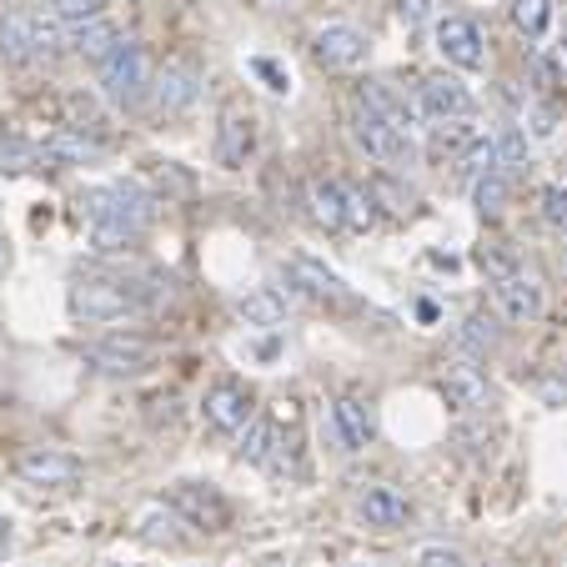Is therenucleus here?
<instances>
[{
  "instance_id": "nucleus-4",
  "label": "nucleus",
  "mask_w": 567,
  "mask_h": 567,
  "mask_svg": "<svg viewBox=\"0 0 567 567\" xmlns=\"http://www.w3.org/2000/svg\"><path fill=\"white\" fill-rule=\"evenodd\" d=\"M482 267L493 271V301L507 321L543 317V287H537L533 271L517 267V261H503L497 251H482Z\"/></svg>"
},
{
  "instance_id": "nucleus-13",
  "label": "nucleus",
  "mask_w": 567,
  "mask_h": 567,
  "mask_svg": "<svg viewBox=\"0 0 567 567\" xmlns=\"http://www.w3.org/2000/svg\"><path fill=\"white\" fill-rule=\"evenodd\" d=\"M311 55H317V65H327V71H357V65L367 61V35L357 31V25L332 21L311 35Z\"/></svg>"
},
{
  "instance_id": "nucleus-31",
  "label": "nucleus",
  "mask_w": 567,
  "mask_h": 567,
  "mask_svg": "<svg viewBox=\"0 0 567 567\" xmlns=\"http://www.w3.org/2000/svg\"><path fill=\"white\" fill-rule=\"evenodd\" d=\"M547 16H553L547 0H513V21H517V31H523L527 41H537V35L547 31Z\"/></svg>"
},
{
  "instance_id": "nucleus-24",
  "label": "nucleus",
  "mask_w": 567,
  "mask_h": 567,
  "mask_svg": "<svg viewBox=\"0 0 567 567\" xmlns=\"http://www.w3.org/2000/svg\"><path fill=\"white\" fill-rule=\"evenodd\" d=\"M186 517L182 513H166V507H151V513H141V527L136 533L146 537V543H156V547H182L186 543Z\"/></svg>"
},
{
  "instance_id": "nucleus-7",
  "label": "nucleus",
  "mask_w": 567,
  "mask_h": 567,
  "mask_svg": "<svg viewBox=\"0 0 567 567\" xmlns=\"http://www.w3.org/2000/svg\"><path fill=\"white\" fill-rule=\"evenodd\" d=\"M86 362L106 377H141L156 362V342H146V337H136V332H111L86 347Z\"/></svg>"
},
{
  "instance_id": "nucleus-3",
  "label": "nucleus",
  "mask_w": 567,
  "mask_h": 567,
  "mask_svg": "<svg viewBox=\"0 0 567 567\" xmlns=\"http://www.w3.org/2000/svg\"><path fill=\"white\" fill-rule=\"evenodd\" d=\"M141 307L136 287L131 281H106V277H81L71 287V317L86 321V327H111V321H126Z\"/></svg>"
},
{
  "instance_id": "nucleus-35",
  "label": "nucleus",
  "mask_w": 567,
  "mask_h": 567,
  "mask_svg": "<svg viewBox=\"0 0 567 567\" xmlns=\"http://www.w3.org/2000/svg\"><path fill=\"white\" fill-rule=\"evenodd\" d=\"M427 11H432L427 0H396V16H402L408 25H422V21H427Z\"/></svg>"
},
{
  "instance_id": "nucleus-20",
  "label": "nucleus",
  "mask_w": 567,
  "mask_h": 567,
  "mask_svg": "<svg viewBox=\"0 0 567 567\" xmlns=\"http://www.w3.org/2000/svg\"><path fill=\"white\" fill-rule=\"evenodd\" d=\"M41 151H45V161H51V166H91V161L106 156V146H101L91 131H75V126L51 131V136L41 141Z\"/></svg>"
},
{
  "instance_id": "nucleus-21",
  "label": "nucleus",
  "mask_w": 567,
  "mask_h": 567,
  "mask_svg": "<svg viewBox=\"0 0 567 567\" xmlns=\"http://www.w3.org/2000/svg\"><path fill=\"white\" fill-rule=\"evenodd\" d=\"M332 432H337V442H342V452L372 447L377 427H372V412H367L362 396H337L332 402Z\"/></svg>"
},
{
  "instance_id": "nucleus-33",
  "label": "nucleus",
  "mask_w": 567,
  "mask_h": 567,
  "mask_svg": "<svg viewBox=\"0 0 567 567\" xmlns=\"http://www.w3.org/2000/svg\"><path fill=\"white\" fill-rule=\"evenodd\" d=\"M412 567H472V563H467V553H457V547L432 543V547H422V553L412 557Z\"/></svg>"
},
{
  "instance_id": "nucleus-22",
  "label": "nucleus",
  "mask_w": 567,
  "mask_h": 567,
  "mask_svg": "<svg viewBox=\"0 0 567 567\" xmlns=\"http://www.w3.org/2000/svg\"><path fill=\"white\" fill-rule=\"evenodd\" d=\"M287 307H291V297H281L277 287H257L247 297H236V317L247 321V327H281Z\"/></svg>"
},
{
  "instance_id": "nucleus-39",
  "label": "nucleus",
  "mask_w": 567,
  "mask_h": 567,
  "mask_svg": "<svg viewBox=\"0 0 567 567\" xmlns=\"http://www.w3.org/2000/svg\"><path fill=\"white\" fill-rule=\"evenodd\" d=\"M0 527H6V523H0Z\"/></svg>"
},
{
  "instance_id": "nucleus-29",
  "label": "nucleus",
  "mask_w": 567,
  "mask_h": 567,
  "mask_svg": "<svg viewBox=\"0 0 567 567\" xmlns=\"http://www.w3.org/2000/svg\"><path fill=\"white\" fill-rule=\"evenodd\" d=\"M507 172H493V176H482V182H472V202H477L482 216H497L507 206Z\"/></svg>"
},
{
  "instance_id": "nucleus-15",
  "label": "nucleus",
  "mask_w": 567,
  "mask_h": 567,
  "mask_svg": "<svg viewBox=\"0 0 567 567\" xmlns=\"http://www.w3.org/2000/svg\"><path fill=\"white\" fill-rule=\"evenodd\" d=\"M287 271H291V291H297V297H317V301H332V307L352 301V287H347L332 267H321L317 257H291Z\"/></svg>"
},
{
  "instance_id": "nucleus-19",
  "label": "nucleus",
  "mask_w": 567,
  "mask_h": 567,
  "mask_svg": "<svg viewBox=\"0 0 567 567\" xmlns=\"http://www.w3.org/2000/svg\"><path fill=\"white\" fill-rule=\"evenodd\" d=\"M251 151H257V121L241 116V111H226L221 131H216V161H221L226 172H241Z\"/></svg>"
},
{
  "instance_id": "nucleus-27",
  "label": "nucleus",
  "mask_w": 567,
  "mask_h": 567,
  "mask_svg": "<svg viewBox=\"0 0 567 567\" xmlns=\"http://www.w3.org/2000/svg\"><path fill=\"white\" fill-rule=\"evenodd\" d=\"M457 342H462V347H472V352H493V347L503 342V332H497V321L487 317V311H472V317L462 321Z\"/></svg>"
},
{
  "instance_id": "nucleus-1",
  "label": "nucleus",
  "mask_w": 567,
  "mask_h": 567,
  "mask_svg": "<svg viewBox=\"0 0 567 567\" xmlns=\"http://www.w3.org/2000/svg\"><path fill=\"white\" fill-rule=\"evenodd\" d=\"M81 212H86V231L96 251H126L141 241L146 221L156 216V196L141 192L136 182H111V186H91L81 196Z\"/></svg>"
},
{
  "instance_id": "nucleus-2",
  "label": "nucleus",
  "mask_w": 567,
  "mask_h": 567,
  "mask_svg": "<svg viewBox=\"0 0 567 567\" xmlns=\"http://www.w3.org/2000/svg\"><path fill=\"white\" fill-rule=\"evenodd\" d=\"M61 45H65L61 21H51L45 11H11V16H0V55H6V61L35 65V61H51Z\"/></svg>"
},
{
  "instance_id": "nucleus-5",
  "label": "nucleus",
  "mask_w": 567,
  "mask_h": 567,
  "mask_svg": "<svg viewBox=\"0 0 567 567\" xmlns=\"http://www.w3.org/2000/svg\"><path fill=\"white\" fill-rule=\"evenodd\" d=\"M151 86H156L151 61H146V51H141V45H131V41L121 45L106 65H101V91H106V101H111V106H121V111L141 106V101L151 96Z\"/></svg>"
},
{
  "instance_id": "nucleus-34",
  "label": "nucleus",
  "mask_w": 567,
  "mask_h": 567,
  "mask_svg": "<svg viewBox=\"0 0 567 567\" xmlns=\"http://www.w3.org/2000/svg\"><path fill=\"white\" fill-rule=\"evenodd\" d=\"M543 221L557 226V231H567V186H543Z\"/></svg>"
},
{
  "instance_id": "nucleus-11",
  "label": "nucleus",
  "mask_w": 567,
  "mask_h": 567,
  "mask_svg": "<svg viewBox=\"0 0 567 567\" xmlns=\"http://www.w3.org/2000/svg\"><path fill=\"white\" fill-rule=\"evenodd\" d=\"M437 392L452 412H482L493 402V386H487V372L472 362H447L437 372Z\"/></svg>"
},
{
  "instance_id": "nucleus-37",
  "label": "nucleus",
  "mask_w": 567,
  "mask_h": 567,
  "mask_svg": "<svg viewBox=\"0 0 567 567\" xmlns=\"http://www.w3.org/2000/svg\"><path fill=\"white\" fill-rule=\"evenodd\" d=\"M11 271V247H6V236H0V277Z\"/></svg>"
},
{
  "instance_id": "nucleus-8",
  "label": "nucleus",
  "mask_w": 567,
  "mask_h": 567,
  "mask_svg": "<svg viewBox=\"0 0 567 567\" xmlns=\"http://www.w3.org/2000/svg\"><path fill=\"white\" fill-rule=\"evenodd\" d=\"M202 412H206V427L221 432V437H241L251 427V386L241 382H216L212 392L202 396Z\"/></svg>"
},
{
  "instance_id": "nucleus-38",
  "label": "nucleus",
  "mask_w": 567,
  "mask_h": 567,
  "mask_svg": "<svg viewBox=\"0 0 567 567\" xmlns=\"http://www.w3.org/2000/svg\"><path fill=\"white\" fill-rule=\"evenodd\" d=\"M11 553V533H6V527H0V557Z\"/></svg>"
},
{
  "instance_id": "nucleus-25",
  "label": "nucleus",
  "mask_w": 567,
  "mask_h": 567,
  "mask_svg": "<svg viewBox=\"0 0 567 567\" xmlns=\"http://www.w3.org/2000/svg\"><path fill=\"white\" fill-rule=\"evenodd\" d=\"M457 166H462V176H467V182H482V176L503 172V166H497V141L493 136H472Z\"/></svg>"
},
{
  "instance_id": "nucleus-23",
  "label": "nucleus",
  "mask_w": 567,
  "mask_h": 567,
  "mask_svg": "<svg viewBox=\"0 0 567 567\" xmlns=\"http://www.w3.org/2000/svg\"><path fill=\"white\" fill-rule=\"evenodd\" d=\"M307 206H311V221L327 226V231H342L347 226V186L342 182H311Z\"/></svg>"
},
{
  "instance_id": "nucleus-14",
  "label": "nucleus",
  "mask_w": 567,
  "mask_h": 567,
  "mask_svg": "<svg viewBox=\"0 0 567 567\" xmlns=\"http://www.w3.org/2000/svg\"><path fill=\"white\" fill-rule=\"evenodd\" d=\"M16 477L31 482V487H71L81 477V462L71 452H55V447H31L16 457Z\"/></svg>"
},
{
  "instance_id": "nucleus-12",
  "label": "nucleus",
  "mask_w": 567,
  "mask_h": 567,
  "mask_svg": "<svg viewBox=\"0 0 567 567\" xmlns=\"http://www.w3.org/2000/svg\"><path fill=\"white\" fill-rule=\"evenodd\" d=\"M417 101H422V116L427 121H467L472 116V91L447 71L422 75Z\"/></svg>"
},
{
  "instance_id": "nucleus-18",
  "label": "nucleus",
  "mask_w": 567,
  "mask_h": 567,
  "mask_svg": "<svg viewBox=\"0 0 567 567\" xmlns=\"http://www.w3.org/2000/svg\"><path fill=\"white\" fill-rule=\"evenodd\" d=\"M65 45H71L81 61H91V65H106L111 55L121 51V31H116V21H106V16H96V21H86V25H71L65 31Z\"/></svg>"
},
{
  "instance_id": "nucleus-16",
  "label": "nucleus",
  "mask_w": 567,
  "mask_h": 567,
  "mask_svg": "<svg viewBox=\"0 0 567 567\" xmlns=\"http://www.w3.org/2000/svg\"><path fill=\"white\" fill-rule=\"evenodd\" d=\"M196 96H202V75L182 61L166 65V71L156 75V86H151V101H156L161 116H186V111L196 106Z\"/></svg>"
},
{
  "instance_id": "nucleus-36",
  "label": "nucleus",
  "mask_w": 567,
  "mask_h": 567,
  "mask_svg": "<svg viewBox=\"0 0 567 567\" xmlns=\"http://www.w3.org/2000/svg\"><path fill=\"white\" fill-rule=\"evenodd\" d=\"M257 71L271 81V91H287V81H281V71H277V65H271V61H257Z\"/></svg>"
},
{
  "instance_id": "nucleus-10",
  "label": "nucleus",
  "mask_w": 567,
  "mask_h": 567,
  "mask_svg": "<svg viewBox=\"0 0 567 567\" xmlns=\"http://www.w3.org/2000/svg\"><path fill=\"white\" fill-rule=\"evenodd\" d=\"M437 51H442V61L457 65V71H482V65H487V41H482L477 21H467V16H442Z\"/></svg>"
},
{
  "instance_id": "nucleus-9",
  "label": "nucleus",
  "mask_w": 567,
  "mask_h": 567,
  "mask_svg": "<svg viewBox=\"0 0 567 567\" xmlns=\"http://www.w3.org/2000/svg\"><path fill=\"white\" fill-rule=\"evenodd\" d=\"M172 513H182L192 527L202 533H226L231 527V507L216 487H202V482H176L172 487Z\"/></svg>"
},
{
  "instance_id": "nucleus-26",
  "label": "nucleus",
  "mask_w": 567,
  "mask_h": 567,
  "mask_svg": "<svg viewBox=\"0 0 567 567\" xmlns=\"http://www.w3.org/2000/svg\"><path fill=\"white\" fill-rule=\"evenodd\" d=\"M45 161V151L35 141H21V136H0V172H35ZM51 166V161H45Z\"/></svg>"
},
{
  "instance_id": "nucleus-30",
  "label": "nucleus",
  "mask_w": 567,
  "mask_h": 567,
  "mask_svg": "<svg viewBox=\"0 0 567 567\" xmlns=\"http://www.w3.org/2000/svg\"><path fill=\"white\" fill-rule=\"evenodd\" d=\"M493 141H497V166H503V172H523L527 166V131L503 126Z\"/></svg>"
},
{
  "instance_id": "nucleus-28",
  "label": "nucleus",
  "mask_w": 567,
  "mask_h": 567,
  "mask_svg": "<svg viewBox=\"0 0 567 567\" xmlns=\"http://www.w3.org/2000/svg\"><path fill=\"white\" fill-rule=\"evenodd\" d=\"M101 6H106V0H41V11L51 16V21H61V25H86V21H96Z\"/></svg>"
},
{
  "instance_id": "nucleus-6",
  "label": "nucleus",
  "mask_w": 567,
  "mask_h": 567,
  "mask_svg": "<svg viewBox=\"0 0 567 567\" xmlns=\"http://www.w3.org/2000/svg\"><path fill=\"white\" fill-rule=\"evenodd\" d=\"M352 141L367 161H377V166H408L412 161V136L386 126V121L377 116V111H367L362 101H357V111H352Z\"/></svg>"
},
{
  "instance_id": "nucleus-17",
  "label": "nucleus",
  "mask_w": 567,
  "mask_h": 567,
  "mask_svg": "<svg viewBox=\"0 0 567 567\" xmlns=\"http://www.w3.org/2000/svg\"><path fill=\"white\" fill-rule=\"evenodd\" d=\"M357 513H362L367 527H382V533H392V527H408V523H412L408 493H396V487H386V482H377V487H367V493L357 497Z\"/></svg>"
},
{
  "instance_id": "nucleus-32",
  "label": "nucleus",
  "mask_w": 567,
  "mask_h": 567,
  "mask_svg": "<svg viewBox=\"0 0 567 567\" xmlns=\"http://www.w3.org/2000/svg\"><path fill=\"white\" fill-rule=\"evenodd\" d=\"M372 221H377V196L362 192V186H347V226L367 231Z\"/></svg>"
}]
</instances>
